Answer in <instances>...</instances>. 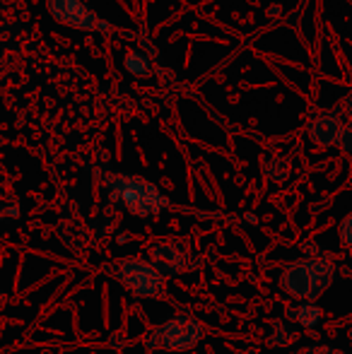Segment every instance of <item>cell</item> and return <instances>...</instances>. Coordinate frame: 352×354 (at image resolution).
<instances>
[{
	"label": "cell",
	"mask_w": 352,
	"mask_h": 354,
	"mask_svg": "<svg viewBox=\"0 0 352 354\" xmlns=\"http://www.w3.org/2000/svg\"><path fill=\"white\" fill-rule=\"evenodd\" d=\"M147 261L157 268L165 277H176L181 272H188L191 268H196L193 256L174 241H155L147 248Z\"/></svg>",
	"instance_id": "cell-5"
},
{
	"label": "cell",
	"mask_w": 352,
	"mask_h": 354,
	"mask_svg": "<svg viewBox=\"0 0 352 354\" xmlns=\"http://www.w3.org/2000/svg\"><path fill=\"white\" fill-rule=\"evenodd\" d=\"M48 12L53 19L77 29H94L99 27V19L82 0H48Z\"/></svg>",
	"instance_id": "cell-6"
},
{
	"label": "cell",
	"mask_w": 352,
	"mask_h": 354,
	"mask_svg": "<svg viewBox=\"0 0 352 354\" xmlns=\"http://www.w3.org/2000/svg\"><path fill=\"white\" fill-rule=\"evenodd\" d=\"M285 316L302 328H316L324 318V311L316 301H299L297 306H287Z\"/></svg>",
	"instance_id": "cell-8"
},
{
	"label": "cell",
	"mask_w": 352,
	"mask_h": 354,
	"mask_svg": "<svg viewBox=\"0 0 352 354\" xmlns=\"http://www.w3.org/2000/svg\"><path fill=\"white\" fill-rule=\"evenodd\" d=\"M109 198L126 207L131 214L140 219L157 217L162 210L169 207V198L160 191L152 181L131 174H106Z\"/></svg>",
	"instance_id": "cell-1"
},
{
	"label": "cell",
	"mask_w": 352,
	"mask_h": 354,
	"mask_svg": "<svg viewBox=\"0 0 352 354\" xmlns=\"http://www.w3.org/2000/svg\"><path fill=\"white\" fill-rule=\"evenodd\" d=\"M340 241H343L348 248H352V212L340 222Z\"/></svg>",
	"instance_id": "cell-11"
},
{
	"label": "cell",
	"mask_w": 352,
	"mask_h": 354,
	"mask_svg": "<svg viewBox=\"0 0 352 354\" xmlns=\"http://www.w3.org/2000/svg\"><path fill=\"white\" fill-rule=\"evenodd\" d=\"M304 354H343L338 350H326V347H319V350H304Z\"/></svg>",
	"instance_id": "cell-13"
},
{
	"label": "cell",
	"mask_w": 352,
	"mask_h": 354,
	"mask_svg": "<svg viewBox=\"0 0 352 354\" xmlns=\"http://www.w3.org/2000/svg\"><path fill=\"white\" fill-rule=\"evenodd\" d=\"M8 214H17V210H15V207H10L8 210V207L3 205V201H0V219H5Z\"/></svg>",
	"instance_id": "cell-14"
},
{
	"label": "cell",
	"mask_w": 352,
	"mask_h": 354,
	"mask_svg": "<svg viewBox=\"0 0 352 354\" xmlns=\"http://www.w3.org/2000/svg\"><path fill=\"white\" fill-rule=\"evenodd\" d=\"M266 174L272 178V181H285L290 169H287V164L282 162V159H272V162L266 164Z\"/></svg>",
	"instance_id": "cell-10"
},
{
	"label": "cell",
	"mask_w": 352,
	"mask_h": 354,
	"mask_svg": "<svg viewBox=\"0 0 352 354\" xmlns=\"http://www.w3.org/2000/svg\"><path fill=\"white\" fill-rule=\"evenodd\" d=\"M335 280V263L328 256L299 258L285 266L280 287L285 294L299 301H316Z\"/></svg>",
	"instance_id": "cell-2"
},
{
	"label": "cell",
	"mask_w": 352,
	"mask_h": 354,
	"mask_svg": "<svg viewBox=\"0 0 352 354\" xmlns=\"http://www.w3.org/2000/svg\"><path fill=\"white\" fill-rule=\"evenodd\" d=\"M205 335V328L193 316H174L162 326L147 330L145 347L147 350H165V352H188L198 345Z\"/></svg>",
	"instance_id": "cell-3"
},
{
	"label": "cell",
	"mask_w": 352,
	"mask_h": 354,
	"mask_svg": "<svg viewBox=\"0 0 352 354\" xmlns=\"http://www.w3.org/2000/svg\"><path fill=\"white\" fill-rule=\"evenodd\" d=\"M338 145L345 149V152H352V128L343 126V131H340V138H338Z\"/></svg>",
	"instance_id": "cell-12"
},
{
	"label": "cell",
	"mask_w": 352,
	"mask_h": 354,
	"mask_svg": "<svg viewBox=\"0 0 352 354\" xmlns=\"http://www.w3.org/2000/svg\"><path fill=\"white\" fill-rule=\"evenodd\" d=\"M126 71L131 75H150V58L142 53H128L126 58Z\"/></svg>",
	"instance_id": "cell-9"
},
{
	"label": "cell",
	"mask_w": 352,
	"mask_h": 354,
	"mask_svg": "<svg viewBox=\"0 0 352 354\" xmlns=\"http://www.w3.org/2000/svg\"><path fill=\"white\" fill-rule=\"evenodd\" d=\"M116 277L136 299H165L167 277L145 258H123L116 266Z\"/></svg>",
	"instance_id": "cell-4"
},
{
	"label": "cell",
	"mask_w": 352,
	"mask_h": 354,
	"mask_svg": "<svg viewBox=\"0 0 352 354\" xmlns=\"http://www.w3.org/2000/svg\"><path fill=\"white\" fill-rule=\"evenodd\" d=\"M340 131H343V123L335 113H321L311 121L309 138L321 147H331V145H338Z\"/></svg>",
	"instance_id": "cell-7"
}]
</instances>
